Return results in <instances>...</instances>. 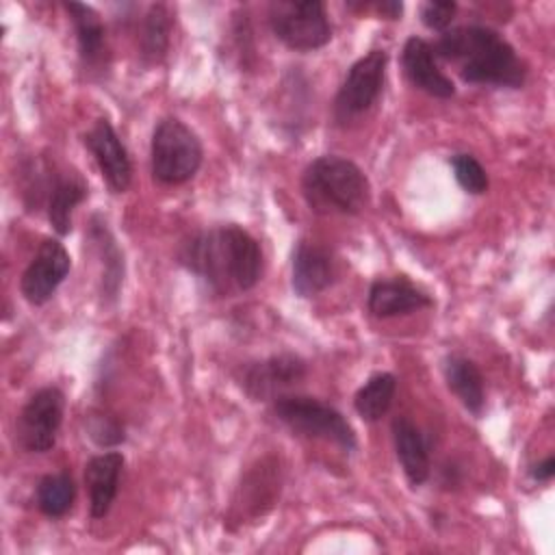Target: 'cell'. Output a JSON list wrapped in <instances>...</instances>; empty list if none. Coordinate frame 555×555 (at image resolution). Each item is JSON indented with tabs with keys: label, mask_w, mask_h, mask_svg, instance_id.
Listing matches in <instances>:
<instances>
[{
	"label": "cell",
	"mask_w": 555,
	"mask_h": 555,
	"mask_svg": "<svg viewBox=\"0 0 555 555\" xmlns=\"http://www.w3.org/2000/svg\"><path fill=\"white\" fill-rule=\"evenodd\" d=\"M180 264L204 280L210 291L230 295L249 291L262 273L258 241L236 223L202 230L180 247Z\"/></svg>",
	"instance_id": "6da1fadb"
},
{
	"label": "cell",
	"mask_w": 555,
	"mask_h": 555,
	"mask_svg": "<svg viewBox=\"0 0 555 555\" xmlns=\"http://www.w3.org/2000/svg\"><path fill=\"white\" fill-rule=\"evenodd\" d=\"M434 54L460 63V76L473 85L520 89L527 65L496 30L488 26H460L442 33Z\"/></svg>",
	"instance_id": "7a4b0ae2"
},
{
	"label": "cell",
	"mask_w": 555,
	"mask_h": 555,
	"mask_svg": "<svg viewBox=\"0 0 555 555\" xmlns=\"http://www.w3.org/2000/svg\"><path fill=\"white\" fill-rule=\"evenodd\" d=\"M301 191L317 215H358L371 199L366 173L338 154L314 158L301 176Z\"/></svg>",
	"instance_id": "3957f363"
},
{
	"label": "cell",
	"mask_w": 555,
	"mask_h": 555,
	"mask_svg": "<svg viewBox=\"0 0 555 555\" xmlns=\"http://www.w3.org/2000/svg\"><path fill=\"white\" fill-rule=\"evenodd\" d=\"M202 160V141L182 119L165 117L154 126L150 167L156 182L167 186L184 184L199 171Z\"/></svg>",
	"instance_id": "277c9868"
},
{
	"label": "cell",
	"mask_w": 555,
	"mask_h": 555,
	"mask_svg": "<svg viewBox=\"0 0 555 555\" xmlns=\"http://www.w3.org/2000/svg\"><path fill=\"white\" fill-rule=\"evenodd\" d=\"M273 414L291 431L338 444L345 451L356 449V431L349 421L330 403L306 395H280L273 399Z\"/></svg>",
	"instance_id": "5b68a950"
},
{
	"label": "cell",
	"mask_w": 555,
	"mask_h": 555,
	"mask_svg": "<svg viewBox=\"0 0 555 555\" xmlns=\"http://www.w3.org/2000/svg\"><path fill=\"white\" fill-rule=\"evenodd\" d=\"M269 24L286 48L312 52L332 41V24L321 0H275L269 4Z\"/></svg>",
	"instance_id": "8992f818"
},
{
	"label": "cell",
	"mask_w": 555,
	"mask_h": 555,
	"mask_svg": "<svg viewBox=\"0 0 555 555\" xmlns=\"http://www.w3.org/2000/svg\"><path fill=\"white\" fill-rule=\"evenodd\" d=\"M386 65H388L386 50H371L349 67L334 98V119L338 124L345 126L353 121L377 102L384 89Z\"/></svg>",
	"instance_id": "52a82bcc"
},
{
	"label": "cell",
	"mask_w": 555,
	"mask_h": 555,
	"mask_svg": "<svg viewBox=\"0 0 555 555\" xmlns=\"http://www.w3.org/2000/svg\"><path fill=\"white\" fill-rule=\"evenodd\" d=\"M65 395L56 386H43L24 403L17 416L15 436L24 451L48 453L56 444L63 423Z\"/></svg>",
	"instance_id": "ba28073f"
},
{
	"label": "cell",
	"mask_w": 555,
	"mask_h": 555,
	"mask_svg": "<svg viewBox=\"0 0 555 555\" xmlns=\"http://www.w3.org/2000/svg\"><path fill=\"white\" fill-rule=\"evenodd\" d=\"M72 269V258L59 238H43L20 278V291L33 306H43Z\"/></svg>",
	"instance_id": "9c48e42d"
},
{
	"label": "cell",
	"mask_w": 555,
	"mask_h": 555,
	"mask_svg": "<svg viewBox=\"0 0 555 555\" xmlns=\"http://www.w3.org/2000/svg\"><path fill=\"white\" fill-rule=\"evenodd\" d=\"M306 377V362L295 353H278L243 369L241 386L254 401L278 399Z\"/></svg>",
	"instance_id": "30bf717a"
},
{
	"label": "cell",
	"mask_w": 555,
	"mask_h": 555,
	"mask_svg": "<svg viewBox=\"0 0 555 555\" xmlns=\"http://www.w3.org/2000/svg\"><path fill=\"white\" fill-rule=\"evenodd\" d=\"M85 145L93 154L102 178L115 193L128 191L132 182L130 156L106 117H100L89 132H85Z\"/></svg>",
	"instance_id": "8fae6325"
},
{
	"label": "cell",
	"mask_w": 555,
	"mask_h": 555,
	"mask_svg": "<svg viewBox=\"0 0 555 555\" xmlns=\"http://www.w3.org/2000/svg\"><path fill=\"white\" fill-rule=\"evenodd\" d=\"M336 264L332 254L312 241H299L293 249L291 286L295 295L310 299L334 284Z\"/></svg>",
	"instance_id": "7c38bea8"
},
{
	"label": "cell",
	"mask_w": 555,
	"mask_h": 555,
	"mask_svg": "<svg viewBox=\"0 0 555 555\" xmlns=\"http://www.w3.org/2000/svg\"><path fill=\"white\" fill-rule=\"evenodd\" d=\"M401 65L408 76V80L425 91L427 95L447 100L455 95V85L449 76H444L436 63L434 48L421 39V37H410L403 46L401 52Z\"/></svg>",
	"instance_id": "4fadbf2b"
},
{
	"label": "cell",
	"mask_w": 555,
	"mask_h": 555,
	"mask_svg": "<svg viewBox=\"0 0 555 555\" xmlns=\"http://www.w3.org/2000/svg\"><path fill=\"white\" fill-rule=\"evenodd\" d=\"M429 306H434V299L405 278L375 280L366 297V308L377 319L410 314Z\"/></svg>",
	"instance_id": "5bb4252c"
},
{
	"label": "cell",
	"mask_w": 555,
	"mask_h": 555,
	"mask_svg": "<svg viewBox=\"0 0 555 555\" xmlns=\"http://www.w3.org/2000/svg\"><path fill=\"white\" fill-rule=\"evenodd\" d=\"M124 468V455L119 451H106L93 455L85 466V486L89 494L91 518H104L117 496L119 477Z\"/></svg>",
	"instance_id": "9a60e30c"
},
{
	"label": "cell",
	"mask_w": 555,
	"mask_h": 555,
	"mask_svg": "<svg viewBox=\"0 0 555 555\" xmlns=\"http://www.w3.org/2000/svg\"><path fill=\"white\" fill-rule=\"evenodd\" d=\"M392 442L397 460L410 486H423L429 479L431 470L429 449L423 431L408 416H397L392 421Z\"/></svg>",
	"instance_id": "2e32d148"
},
{
	"label": "cell",
	"mask_w": 555,
	"mask_h": 555,
	"mask_svg": "<svg viewBox=\"0 0 555 555\" xmlns=\"http://www.w3.org/2000/svg\"><path fill=\"white\" fill-rule=\"evenodd\" d=\"M444 379L449 390L460 399V403L475 416L481 414L486 403V390H483V375L479 366L460 353H449L442 362Z\"/></svg>",
	"instance_id": "e0dca14e"
},
{
	"label": "cell",
	"mask_w": 555,
	"mask_h": 555,
	"mask_svg": "<svg viewBox=\"0 0 555 555\" xmlns=\"http://www.w3.org/2000/svg\"><path fill=\"white\" fill-rule=\"evenodd\" d=\"M87 182L76 171H65L52 178L48 189V219L59 236L69 234L72 230V212L87 197Z\"/></svg>",
	"instance_id": "ac0fdd59"
},
{
	"label": "cell",
	"mask_w": 555,
	"mask_h": 555,
	"mask_svg": "<svg viewBox=\"0 0 555 555\" xmlns=\"http://www.w3.org/2000/svg\"><path fill=\"white\" fill-rule=\"evenodd\" d=\"M63 7L72 17L82 63L87 67H100L106 59V33L98 11L82 2H65Z\"/></svg>",
	"instance_id": "d6986e66"
},
{
	"label": "cell",
	"mask_w": 555,
	"mask_h": 555,
	"mask_svg": "<svg viewBox=\"0 0 555 555\" xmlns=\"http://www.w3.org/2000/svg\"><path fill=\"white\" fill-rule=\"evenodd\" d=\"M89 241L93 243L102 264V297L115 299L124 282V254L106 228V221L100 217H93L89 223Z\"/></svg>",
	"instance_id": "ffe728a7"
},
{
	"label": "cell",
	"mask_w": 555,
	"mask_h": 555,
	"mask_svg": "<svg viewBox=\"0 0 555 555\" xmlns=\"http://www.w3.org/2000/svg\"><path fill=\"white\" fill-rule=\"evenodd\" d=\"M169 35H171L169 7L163 4V2L150 4L145 15H143L141 30H139L141 59L150 65L160 63L167 56V50H169Z\"/></svg>",
	"instance_id": "44dd1931"
},
{
	"label": "cell",
	"mask_w": 555,
	"mask_h": 555,
	"mask_svg": "<svg viewBox=\"0 0 555 555\" xmlns=\"http://www.w3.org/2000/svg\"><path fill=\"white\" fill-rule=\"evenodd\" d=\"M397 392V377L392 373H375L371 375L356 392L353 408L358 416L366 423H375L388 414Z\"/></svg>",
	"instance_id": "7402d4cb"
},
{
	"label": "cell",
	"mask_w": 555,
	"mask_h": 555,
	"mask_svg": "<svg viewBox=\"0 0 555 555\" xmlns=\"http://www.w3.org/2000/svg\"><path fill=\"white\" fill-rule=\"evenodd\" d=\"M37 507L48 518L65 516L76 501V481L69 473H50L37 483Z\"/></svg>",
	"instance_id": "603a6c76"
},
{
	"label": "cell",
	"mask_w": 555,
	"mask_h": 555,
	"mask_svg": "<svg viewBox=\"0 0 555 555\" xmlns=\"http://www.w3.org/2000/svg\"><path fill=\"white\" fill-rule=\"evenodd\" d=\"M451 169H453V176L457 180V184L470 193V195H481L488 191V173L483 169V165L473 156V154H466V152H460V154H453L451 156Z\"/></svg>",
	"instance_id": "cb8c5ba5"
},
{
	"label": "cell",
	"mask_w": 555,
	"mask_h": 555,
	"mask_svg": "<svg viewBox=\"0 0 555 555\" xmlns=\"http://www.w3.org/2000/svg\"><path fill=\"white\" fill-rule=\"evenodd\" d=\"M87 427V436L98 444V447H117L126 440V429L124 425L111 416V414H102V412H91L85 421Z\"/></svg>",
	"instance_id": "d4e9b609"
},
{
	"label": "cell",
	"mask_w": 555,
	"mask_h": 555,
	"mask_svg": "<svg viewBox=\"0 0 555 555\" xmlns=\"http://www.w3.org/2000/svg\"><path fill=\"white\" fill-rule=\"evenodd\" d=\"M457 11V4L453 0H429L421 7V22L429 30H444L453 15Z\"/></svg>",
	"instance_id": "484cf974"
},
{
	"label": "cell",
	"mask_w": 555,
	"mask_h": 555,
	"mask_svg": "<svg viewBox=\"0 0 555 555\" xmlns=\"http://www.w3.org/2000/svg\"><path fill=\"white\" fill-rule=\"evenodd\" d=\"M529 475H531L535 481H548V479L555 475V457L548 455V457H544L542 462L533 464V466L529 468Z\"/></svg>",
	"instance_id": "4316f807"
},
{
	"label": "cell",
	"mask_w": 555,
	"mask_h": 555,
	"mask_svg": "<svg viewBox=\"0 0 555 555\" xmlns=\"http://www.w3.org/2000/svg\"><path fill=\"white\" fill-rule=\"evenodd\" d=\"M375 13L386 17V20H401V13H403V2H397V0H384V2H375L373 4Z\"/></svg>",
	"instance_id": "83f0119b"
}]
</instances>
